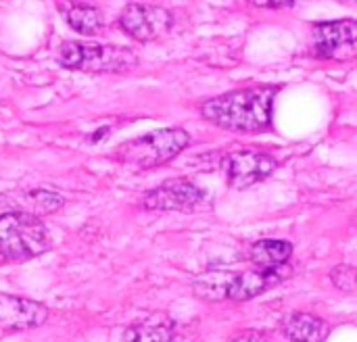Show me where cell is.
I'll use <instances>...</instances> for the list:
<instances>
[{
	"mask_svg": "<svg viewBox=\"0 0 357 342\" xmlns=\"http://www.w3.org/2000/svg\"><path fill=\"white\" fill-rule=\"evenodd\" d=\"M276 94V86H251L243 90H232L205 100L201 104V115L213 125L228 132H266L272 123V104Z\"/></svg>",
	"mask_w": 357,
	"mask_h": 342,
	"instance_id": "1",
	"label": "cell"
},
{
	"mask_svg": "<svg viewBox=\"0 0 357 342\" xmlns=\"http://www.w3.org/2000/svg\"><path fill=\"white\" fill-rule=\"evenodd\" d=\"M190 144L188 132L180 127H165L128 140L115 148V159L136 169H153L176 159Z\"/></svg>",
	"mask_w": 357,
	"mask_h": 342,
	"instance_id": "2",
	"label": "cell"
},
{
	"mask_svg": "<svg viewBox=\"0 0 357 342\" xmlns=\"http://www.w3.org/2000/svg\"><path fill=\"white\" fill-rule=\"evenodd\" d=\"M56 61L65 69L86 73H121L138 65V56L130 48L86 42H63L56 50Z\"/></svg>",
	"mask_w": 357,
	"mask_h": 342,
	"instance_id": "3",
	"label": "cell"
},
{
	"mask_svg": "<svg viewBox=\"0 0 357 342\" xmlns=\"http://www.w3.org/2000/svg\"><path fill=\"white\" fill-rule=\"evenodd\" d=\"M50 249V234L31 213L0 215V255L10 261H27Z\"/></svg>",
	"mask_w": 357,
	"mask_h": 342,
	"instance_id": "4",
	"label": "cell"
},
{
	"mask_svg": "<svg viewBox=\"0 0 357 342\" xmlns=\"http://www.w3.org/2000/svg\"><path fill=\"white\" fill-rule=\"evenodd\" d=\"M314 52L322 59L351 61L357 59V21H320L314 23Z\"/></svg>",
	"mask_w": 357,
	"mask_h": 342,
	"instance_id": "5",
	"label": "cell"
},
{
	"mask_svg": "<svg viewBox=\"0 0 357 342\" xmlns=\"http://www.w3.org/2000/svg\"><path fill=\"white\" fill-rule=\"evenodd\" d=\"M119 25L130 38L138 42H151L172 29L174 15L157 4L130 2L119 15Z\"/></svg>",
	"mask_w": 357,
	"mask_h": 342,
	"instance_id": "6",
	"label": "cell"
},
{
	"mask_svg": "<svg viewBox=\"0 0 357 342\" xmlns=\"http://www.w3.org/2000/svg\"><path fill=\"white\" fill-rule=\"evenodd\" d=\"M228 186L234 190H247L259 182H264L266 178H270L276 167L278 161L266 153H257V150H238V153H230L224 157L222 161Z\"/></svg>",
	"mask_w": 357,
	"mask_h": 342,
	"instance_id": "7",
	"label": "cell"
},
{
	"mask_svg": "<svg viewBox=\"0 0 357 342\" xmlns=\"http://www.w3.org/2000/svg\"><path fill=\"white\" fill-rule=\"evenodd\" d=\"M205 199V192L184 178H174L161 186L149 190L142 199V207L149 211H195Z\"/></svg>",
	"mask_w": 357,
	"mask_h": 342,
	"instance_id": "8",
	"label": "cell"
},
{
	"mask_svg": "<svg viewBox=\"0 0 357 342\" xmlns=\"http://www.w3.org/2000/svg\"><path fill=\"white\" fill-rule=\"evenodd\" d=\"M46 320H48V309L42 303L0 293V330L21 332V330L38 328Z\"/></svg>",
	"mask_w": 357,
	"mask_h": 342,
	"instance_id": "9",
	"label": "cell"
},
{
	"mask_svg": "<svg viewBox=\"0 0 357 342\" xmlns=\"http://www.w3.org/2000/svg\"><path fill=\"white\" fill-rule=\"evenodd\" d=\"M291 274L289 267H278V270H270V272H245V274H236L232 288H230V301H251L259 295H264L268 288H272L274 284L282 282L287 276Z\"/></svg>",
	"mask_w": 357,
	"mask_h": 342,
	"instance_id": "10",
	"label": "cell"
},
{
	"mask_svg": "<svg viewBox=\"0 0 357 342\" xmlns=\"http://www.w3.org/2000/svg\"><path fill=\"white\" fill-rule=\"evenodd\" d=\"M280 328L293 342H324L331 334L328 324L312 313H291L282 320Z\"/></svg>",
	"mask_w": 357,
	"mask_h": 342,
	"instance_id": "11",
	"label": "cell"
},
{
	"mask_svg": "<svg viewBox=\"0 0 357 342\" xmlns=\"http://www.w3.org/2000/svg\"><path fill=\"white\" fill-rule=\"evenodd\" d=\"M59 10H61L63 19L67 21V25L82 36H94L102 27V13H100V8H96L92 4L61 0Z\"/></svg>",
	"mask_w": 357,
	"mask_h": 342,
	"instance_id": "12",
	"label": "cell"
},
{
	"mask_svg": "<svg viewBox=\"0 0 357 342\" xmlns=\"http://www.w3.org/2000/svg\"><path fill=\"white\" fill-rule=\"evenodd\" d=\"M291 255H293V244L287 240L266 238V240H257L249 249L251 263L261 272H270V270H278V267L287 265Z\"/></svg>",
	"mask_w": 357,
	"mask_h": 342,
	"instance_id": "13",
	"label": "cell"
},
{
	"mask_svg": "<svg viewBox=\"0 0 357 342\" xmlns=\"http://www.w3.org/2000/svg\"><path fill=\"white\" fill-rule=\"evenodd\" d=\"M234 276L236 274L228 270H209L192 282V290L203 301H211V303L224 301L230 297Z\"/></svg>",
	"mask_w": 357,
	"mask_h": 342,
	"instance_id": "14",
	"label": "cell"
},
{
	"mask_svg": "<svg viewBox=\"0 0 357 342\" xmlns=\"http://www.w3.org/2000/svg\"><path fill=\"white\" fill-rule=\"evenodd\" d=\"M174 341V324L159 322V324H134L123 332V342H172Z\"/></svg>",
	"mask_w": 357,
	"mask_h": 342,
	"instance_id": "15",
	"label": "cell"
},
{
	"mask_svg": "<svg viewBox=\"0 0 357 342\" xmlns=\"http://www.w3.org/2000/svg\"><path fill=\"white\" fill-rule=\"evenodd\" d=\"M331 282L339 288V290H354L357 286V267L351 265H337L331 270Z\"/></svg>",
	"mask_w": 357,
	"mask_h": 342,
	"instance_id": "16",
	"label": "cell"
},
{
	"mask_svg": "<svg viewBox=\"0 0 357 342\" xmlns=\"http://www.w3.org/2000/svg\"><path fill=\"white\" fill-rule=\"evenodd\" d=\"M230 342H268V336L266 332H259V330H243L234 334Z\"/></svg>",
	"mask_w": 357,
	"mask_h": 342,
	"instance_id": "17",
	"label": "cell"
},
{
	"mask_svg": "<svg viewBox=\"0 0 357 342\" xmlns=\"http://www.w3.org/2000/svg\"><path fill=\"white\" fill-rule=\"evenodd\" d=\"M249 2L255 6H261V8H282V6L295 4L297 0H249Z\"/></svg>",
	"mask_w": 357,
	"mask_h": 342,
	"instance_id": "18",
	"label": "cell"
},
{
	"mask_svg": "<svg viewBox=\"0 0 357 342\" xmlns=\"http://www.w3.org/2000/svg\"><path fill=\"white\" fill-rule=\"evenodd\" d=\"M107 134H109V127H102V130H98V132L92 136V140H90V142H98V140H102Z\"/></svg>",
	"mask_w": 357,
	"mask_h": 342,
	"instance_id": "19",
	"label": "cell"
},
{
	"mask_svg": "<svg viewBox=\"0 0 357 342\" xmlns=\"http://www.w3.org/2000/svg\"><path fill=\"white\" fill-rule=\"evenodd\" d=\"M343 2H357V0H343Z\"/></svg>",
	"mask_w": 357,
	"mask_h": 342,
	"instance_id": "20",
	"label": "cell"
}]
</instances>
